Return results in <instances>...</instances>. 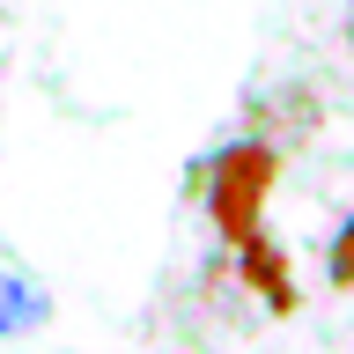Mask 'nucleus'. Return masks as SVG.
<instances>
[{
	"instance_id": "f257e3e1",
	"label": "nucleus",
	"mask_w": 354,
	"mask_h": 354,
	"mask_svg": "<svg viewBox=\"0 0 354 354\" xmlns=\"http://www.w3.org/2000/svg\"><path fill=\"white\" fill-rule=\"evenodd\" d=\"M273 177H281V148L266 140H229L207 170V214H214L221 243H243L266 229V199H273Z\"/></svg>"
},
{
	"instance_id": "f03ea898",
	"label": "nucleus",
	"mask_w": 354,
	"mask_h": 354,
	"mask_svg": "<svg viewBox=\"0 0 354 354\" xmlns=\"http://www.w3.org/2000/svg\"><path fill=\"white\" fill-rule=\"evenodd\" d=\"M229 251H236V273L266 295V310L288 317V310H295V281H288V259L266 243V229H259V236H243V243H229Z\"/></svg>"
},
{
	"instance_id": "7ed1b4c3",
	"label": "nucleus",
	"mask_w": 354,
	"mask_h": 354,
	"mask_svg": "<svg viewBox=\"0 0 354 354\" xmlns=\"http://www.w3.org/2000/svg\"><path fill=\"white\" fill-rule=\"evenodd\" d=\"M44 325V295L30 281H0V332H37Z\"/></svg>"
},
{
	"instance_id": "20e7f679",
	"label": "nucleus",
	"mask_w": 354,
	"mask_h": 354,
	"mask_svg": "<svg viewBox=\"0 0 354 354\" xmlns=\"http://www.w3.org/2000/svg\"><path fill=\"white\" fill-rule=\"evenodd\" d=\"M325 273H332V288H354V221L332 236V259H325Z\"/></svg>"
},
{
	"instance_id": "39448f33",
	"label": "nucleus",
	"mask_w": 354,
	"mask_h": 354,
	"mask_svg": "<svg viewBox=\"0 0 354 354\" xmlns=\"http://www.w3.org/2000/svg\"><path fill=\"white\" fill-rule=\"evenodd\" d=\"M347 52H354V15H347Z\"/></svg>"
}]
</instances>
